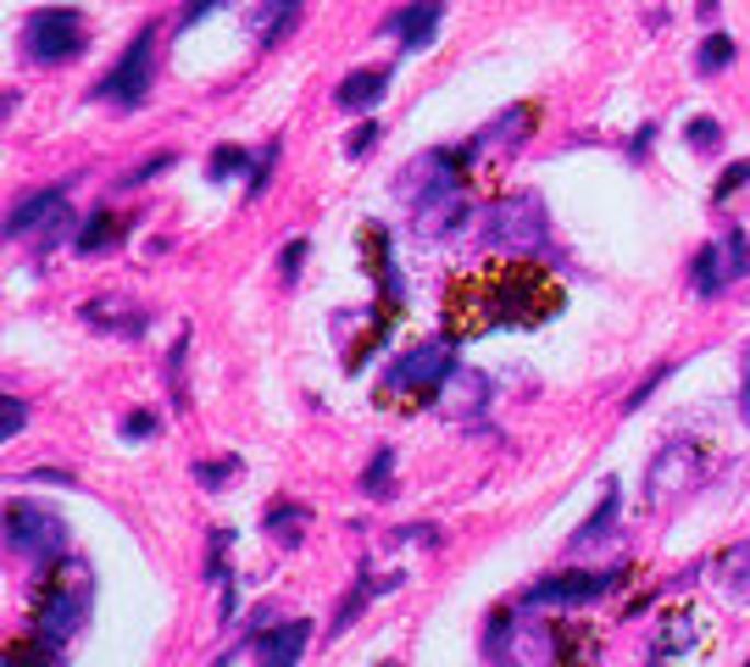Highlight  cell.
Listing matches in <instances>:
<instances>
[{
    "label": "cell",
    "instance_id": "1",
    "mask_svg": "<svg viewBox=\"0 0 750 667\" xmlns=\"http://www.w3.org/2000/svg\"><path fill=\"white\" fill-rule=\"evenodd\" d=\"M567 306V290L550 268L529 257H489L478 268H462L440 295V328L445 340H484L500 328H539Z\"/></svg>",
    "mask_w": 750,
    "mask_h": 667
},
{
    "label": "cell",
    "instance_id": "2",
    "mask_svg": "<svg viewBox=\"0 0 750 667\" xmlns=\"http://www.w3.org/2000/svg\"><path fill=\"white\" fill-rule=\"evenodd\" d=\"M90 601H95V573L83 556H56L50 567H39L34 584V640L61 651L83 623H90Z\"/></svg>",
    "mask_w": 750,
    "mask_h": 667
},
{
    "label": "cell",
    "instance_id": "3",
    "mask_svg": "<svg viewBox=\"0 0 750 667\" xmlns=\"http://www.w3.org/2000/svg\"><path fill=\"white\" fill-rule=\"evenodd\" d=\"M456 373V340H434V346H417L400 362H389L384 384L373 389L378 406L389 411H417V406H434L445 378Z\"/></svg>",
    "mask_w": 750,
    "mask_h": 667
},
{
    "label": "cell",
    "instance_id": "4",
    "mask_svg": "<svg viewBox=\"0 0 750 667\" xmlns=\"http://www.w3.org/2000/svg\"><path fill=\"white\" fill-rule=\"evenodd\" d=\"M701 478H706V445L690 440V434L667 440V445L650 456V473H645V507H650V512L673 507V500H684Z\"/></svg>",
    "mask_w": 750,
    "mask_h": 667
},
{
    "label": "cell",
    "instance_id": "5",
    "mask_svg": "<svg viewBox=\"0 0 750 667\" xmlns=\"http://www.w3.org/2000/svg\"><path fill=\"white\" fill-rule=\"evenodd\" d=\"M7 545H12V556L50 567L56 556H67V523L50 507H39V500H12L7 507Z\"/></svg>",
    "mask_w": 750,
    "mask_h": 667
},
{
    "label": "cell",
    "instance_id": "6",
    "mask_svg": "<svg viewBox=\"0 0 750 667\" xmlns=\"http://www.w3.org/2000/svg\"><path fill=\"white\" fill-rule=\"evenodd\" d=\"M23 45L39 67H56V61H67V56H78L83 45H90V29H83V18L67 12V7H45V12H29Z\"/></svg>",
    "mask_w": 750,
    "mask_h": 667
},
{
    "label": "cell",
    "instance_id": "7",
    "mask_svg": "<svg viewBox=\"0 0 750 667\" xmlns=\"http://www.w3.org/2000/svg\"><path fill=\"white\" fill-rule=\"evenodd\" d=\"M628 567H601V573H550L539 578L534 590L523 596V612H550V607H583V601H601L623 584Z\"/></svg>",
    "mask_w": 750,
    "mask_h": 667
},
{
    "label": "cell",
    "instance_id": "8",
    "mask_svg": "<svg viewBox=\"0 0 750 667\" xmlns=\"http://www.w3.org/2000/svg\"><path fill=\"white\" fill-rule=\"evenodd\" d=\"M150 50H156V23L139 29V39H134V45L117 56V67L95 83V95L112 101V106H123V112H134V106L150 95V72H156V67H150Z\"/></svg>",
    "mask_w": 750,
    "mask_h": 667
},
{
    "label": "cell",
    "instance_id": "9",
    "mask_svg": "<svg viewBox=\"0 0 750 667\" xmlns=\"http://www.w3.org/2000/svg\"><path fill=\"white\" fill-rule=\"evenodd\" d=\"M545 206L539 195H512V201H500L495 217H489V239L495 245H507V250H534L545 245Z\"/></svg>",
    "mask_w": 750,
    "mask_h": 667
},
{
    "label": "cell",
    "instance_id": "10",
    "mask_svg": "<svg viewBox=\"0 0 750 667\" xmlns=\"http://www.w3.org/2000/svg\"><path fill=\"white\" fill-rule=\"evenodd\" d=\"M534 128H539V106H534V101L507 106V112H500V123H489L484 134H473V145L462 150V161H467V167H478L489 150H500V161H507V156H512V150L534 134Z\"/></svg>",
    "mask_w": 750,
    "mask_h": 667
},
{
    "label": "cell",
    "instance_id": "11",
    "mask_svg": "<svg viewBox=\"0 0 750 667\" xmlns=\"http://www.w3.org/2000/svg\"><path fill=\"white\" fill-rule=\"evenodd\" d=\"M78 317L90 323V328H101V334H123V340H139L145 323H150V312H145L139 301H128L123 290H106V295H95V301H83Z\"/></svg>",
    "mask_w": 750,
    "mask_h": 667
},
{
    "label": "cell",
    "instance_id": "12",
    "mask_svg": "<svg viewBox=\"0 0 750 667\" xmlns=\"http://www.w3.org/2000/svg\"><path fill=\"white\" fill-rule=\"evenodd\" d=\"M440 18H445V0H411L395 18H384V34H400L406 50H423V45H434Z\"/></svg>",
    "mask_w": 750,
    "mask_h": 667
},
{
    "label": "cell",
    "instance_id": "13",
    "mask_svg": "<svg viewBox=\"0 0 750 667\" xmlns=\"http://www.w3.org/2000/svg\"><path fill=\"white\" fill-rule=\"evenodd\" d=\"M306 640H311V629H306V623L257 629V634H250V656L268 662V667H289V662H300V656H306Z\"/></svg>",
    "mask_w": 750,
    "mask_h": 667
},
{
    "label": "cell",
    "instance_id": "14",
    "mask_svg": "<svg viewBox=\"0 0 750 667\" xmlns=\"http://www.w3.org/2000/svg\"><path fill=\"white\" fill-rule=\"evenodd\" d=\"M701 645V618L690 612V607H679V612H667V623L656 629V640H650V662H673V656H690Z\"/></svg>",
    "mask_w": 750,
    "mask_h": 667
},
{
    "label": "cell",
    "instance_id": "15",
    "mask_svg": "<svg viewBox=\"0 0 750 667\" xmlns=\"http://www.w3.org/2000/svg\"><path fill=\"white\" fill-rule=\"evenodd\" d=\"M489 400V378L484 373H467V368H456L451 378H445V389H440V411L445 417H456V423H467V417H473V406H484Z\"/></svg>",
    "mask_w": 750,
    "mask_h": 667
},
{
    "label": "cell",
    "instance_id": "16",
    "mask_svg": "<svg viewBox=\"0 0 750 667\" xmlns=\"http://www.w3.org/2000/svg\"><path fill=\"white\" fill-rule=\"evenodd\" d=\"M61 195H67V184L39 190V195H23V201L12 206V217H7V239H23L29 228H45L50 217H61Z\"/></svg>",
    "mask_w": 750,
    "mask_h": 667
},
{
    "label": "cell",
    "instance_id": "17",
    "mask_svg": "<svg viewBox=\"0 0 750 667\" xmlns=\"http://www.w3.org/2000/svg\"><path fill=\"white\" fill-rule=\"evenodd\" d=\"M389 72L395 67H367V72H351L340 90H333V101H340L345 112H373L378 101H384V90H389Z\"/></svg>",
    "mask_w": 750,
    "mask_h": 667
},
{
    "label": "cell",
    "instance_id": "18",
    "mask_svg": "<svg viewBox=\"0 0 750 667\" xmlns=\"http://www.w3.org/2000/svg\"><path fill=\"white\" fill-rule=\"evenodd\" d=\"M728 279H734V268L723 262V245H701V257L690 262V284H695V295L712 301V295H723Z\"/></svg>",
    "mask_w": 750,
    "mask_h": 667
},
{
    "label": "cell",
    "instance_id": "19",
    "mask_svg": "<svg viewBox=\"0 0 750 667\" xmlns=\"http://www.w3.org/2000/svg\"><path fill=\"white\" fill-rule=\"evenodd\" d=\"M123 228H128V223H123L112 206H101L90 223H83V228L72 234V250H78V257H95V250H106L112 239H123Z\"/></svg>",
    "mask_w": 750,
    "mask_h": 667
},
{
    "label": "cell",
    "instance_id": "20",
    "mask_svg": "<svg viewBox=\"0 0 750 667\" xmlns=\"http://www.w3.org/2000/svg\"><path fill=\"white\" fill-rule=\"evenodd\" d=\"M306 523H311V512H306V507H295V500H273V512H268V534H273L284 551H295V545H300Z\"/></svg>",
    "mask_w": 750,
    "mask_h": 667
},
{
    "label": "cell",
    "instance_id": "21",
    "mask_svg": "<svg viewBox=\"0 0 750 667\" xmlns=\"http://www.w3.org/2000/svg\"><path fill=\"white\" fill-rule=\"evenodd\" d=\"M395 584H400L395 573H389V578H367V567H362V584H356V590H351V601H345L340 612H333L328 634H345V623H356V612L367 607V596H373V590H395Z\"/></svg>",
    "mask_w": 750,
    "mask_h": 667
},
{
    "label": "cell",
    "instance_id": "22",
    "mask_svg": "<svg viewBox=\"0 0 750 667\" xmlns=\"http://www.w3.org/2000/svg\"><path fill=\"white\" fill-rule=\"evenodd\" d=\"M612 523H617V478H606V495H601V512H595L590 523H583V529L572 534V551H590V545H595V540H601V534H606Z\"/></svg>",
    "mask_w": 750,
    "mask_h": 667
},
{
    "label": "cell",
    "instance_id": "23",
    "mask_svg": "<svg viewBox=\"0 0 750 667\" xmlns=\"http://www.w3.org/2000/svg\"><path fill=\"white\" fill-rule=\"evenodd\" d=\"M717 584H723L728 596H750V545L723 551V562H717Z\"/></svg>",
    "mask_w": 750,
    "mask_h": 667
},
{
    "label": "cell",
    "instance_id": "24",
    "mask_svg": "<svg viewBox=\"0 0 750 667\" xmlns=\"http://www.w3.org/2000/svg\"><path fill=\"white\" fill-rule=\"evenodd\" d=\"M734 61V39L728 34H706L701 50H695V72H723Z\"/></svg>",
    "mask_w": 750,
    "mask_h": 667
},
{
    "label": "cell",
    "instance_id": "25",
    "mask_svg": "<svg viewBox=\"0 0 750 667\" xmlns=\"http://www.w3.org/2000/svg\"><path fill=\"white\" fill-rule=\"evenodd\" d=\"M257 156H245L239 145H223V150H212V161H206V179H234L239 167H250Z\"/></svg>",
    "mask_w": 750,
    "mask_h": 667
},
{
    "label": "cell",
    "instance_id": "26",
    "mask_svg": "<svg viewBox=\"0 0 750 667\" xmlns=\"http://www.w3.org/2000/svg\"><path fill=\"white\" fill-rule=\"evenodd\" d=\"M179 156L173 150H150L139 167H134V173H123V190H134V184H145V179H156V173H167V167H173Z\"/></svg>",
    "mask_w": 750,
    "mask_h": 667
},
{
    "label": "cell",
    "instance_id": "27",
    "mask_svg": "<svg viewBox=\"0 0 750 667\" xmlns=\"http://www.w3.org/2000/svg\"><path fill=\"white\" fill-rule=\"evenodd\" d=\"M389 473H395V451L384 445V451H378V456L367 462V473H362V489H367V495H384V484H389Z\"/></svg>",
    "mask_w": 750,
    "mask_h": 667
},
{
    "label": "cell",
    "instance_id": "28",
    "mask_svg": "<svg viewBox=\"0 0 750 667\" xmlns=\"http://www.w3.org/2000/svg\"><path fill=\"white\" fill-rule=\"evenodd\" d=\"M273 167H279V139L262 150V161H250V201H262V190H268V179H273Z\"/></svg>",
    "mask_w": 750,
    "mask_h": 667
},
{
    "label": "cell",
    "instance_id": "29",
    "mask_svg": "<svg viewBox=\"0 0 750 667\" xmlns=\"http://www.w3.org/2000/svg\"><path fill=\"white\" fill-rule=\"evenodd\" d=\"M745 184H750V156H745V161H734V167H728V173L717 179V190H712V201H728V195H734V190H745Z\"/></svg>",
    "mask_w": 750,
    "mask_h": 667
},
{
    "label": "cell",
    "instance_id": "30",
    "mask_svg": "<svg viewBox=\"0 0 750 667\" xmlns=\"http://www.w3.org/2000/svg\"><path fill=\"white\" fill-rule=\"evenodd\" d=\"M728 268H734V279H739V273H750V234H745V228H734V234H728Z\"/></svg>",
    "mask_w": 750,
    "mask_h": 667
},
{
    "label": "cell",
    "instance_id": "31",
    "mask_svg": "<svg viewBox=\"0 0 750 667\" xmlns=\"http://www.w3.org/2000/svg\"><path fill=\"white\" fill-rule=\"evenodd\" d=\"M23 423H29V400H23V395H7V423H0V434L18 440V434H23Z\"/></svg>",
    "mask_w": 750,
    "mask_h": 667
},
{
    "label": "cell",
    "instance_id": "32",
    "mask_svg": "<svg viewBox=\"0 0 750 667\" xmlns=\"http://www.w3.org/2000/svg\"><path fill=\"white\" fill-rule=\"evenodd\" d=\"M684 139H690V145H695V150H712V145H717V139H723V128H717V123H712V117H695V123H690V128H684Z\"/></svg>",
    "mask_w": 750,
    "mask_h": 667
},
{
    "label": "cell",
    "instance_id": "33",
    "mask_svg": "<svg viewBox=\"0 0 750 667\" xmlns=\"http://www.w3.org/2000/svg\"><path fill=\"white\" fill-rule=\"evenodd\" d=\"M195 478H201L206 489H223V484L234 478V462H195Z\"/></svg>",
    "mask_w": 750,
    "mask_h": 667
},
{
    "label": "cell",
    "instance_id": "34",
    "mask_svg": "<svg viewBox=\"0 0 750 667\" xmlns=\"http://www.w3.org/2000/svg\"><path fill=\"white\" fill-rule=\"evenodd\" d=\"M306 245H311V239H289V245H284V284L300 279V268H306Z\"/></svg>",
    "mask_w": 750,
    "mask_h": 667
},
{
    "label": "cell",
    "instance_id": "35",
    "mask_svg": "<svg viewBox=\"0 0 750 667\" xmlns=\"http://www.w3.org/2000/svg\"><path fill=\"white\" fill-rule=\"evenodd\" d=\"M217 7H228V0H190V7L179 12V23H173V29L184 34V29H195V23H201L206 12H217Z\"/></svg>",
    "mask_w": 750,
    "mask_h": 667
},
{
    "label": "cell",
    "instance_id": "36",
    "mask_svg": "<svg viewBox=\"0 0 750 667\" xmlns=\"http://www.w3.org/2000/svg\"><path fill=\"white\" fill-rule=\"evenodd\" d=\"M661 378H673V362H661V368H656V373H645V384H639V389H634V395H628V411H639V406H645V395H650V389H656V384H661Z\"/></svg>",
    "mask_w": 750,
    "mask_h": 667
},
{
    "label": "cell",
    "instance_id": "37",
    "mask_svg": "<svg viewBox=\"0 0 750 667\" xmlns=\"http://www.w3.org/2000/svg\"><path fill=\"white\" fill-rule=\"evenodd\" d=\"M373 145H378V123H362V128L351 134V145H345V156H356V161H362V156H367Z\"/></svg>",
    "mask_w": 750,
    "mask_h": 667
},
{
    "label": "cell",
    "instance_id": "38",
    "mask_svg": "<svg viewBox=\"0 0 750 667\" xmlns=\"http://www.w3.org/2000/svg\"><path fill=\"white\" fill-rule=\"evenodd\" d=\"M150 434H156V417L150 411H134L128 423H123V440H150Z\"/></svg>",
    "mask_w": 750,
    "mask_h": 667
},
{
    "label": "cell",
    "instance_id": "39",
    "mask_svg": "<svg viewBox=\"0 0 750 667\" xmlns=\"http://www.w3.org/2000/svg\"><path fill=\"white\" fill-rule=\"evenodd\" d=\"M739 411L750 417V346H745V384H739Z\"/></svg>",
    "mask_w": 750,
    "mask_h": 667
},
{
    "label": "cell",
    "instance_id": "40",
    "mask_svg": "<svg viewBox=\"0 0 750 667\" xmlns=\"http://www.w3.org/2000/svg\"><path fill=\"white\" fill-rule=\"evenodd\" d=\"M650 134H656V123H645V128H639V134H634V145H628V150H634V156H639V150H645V145H650Z\"/></svg>",
    "mask_w": 750,
    "mask_h": 667
},
{
    "label": "cell",
    "instance_id": "41",
    "mask_svg": "<svg viewBox=\"0 0 750 667\" xmlns=\"http://www.w3.org/2000/svg\"><path fill=\"white\" fill-rule=\"evenodd\" d=\"M279 7H289V12H300V0H279Z\"/></svg>",
    "mask_w": 750,
    "mask_h": 667
}]
</instances>
